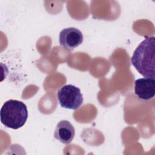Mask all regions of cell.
<instances>
[{
	"label": "cell",
	"instance_id": "1",
	"mask_svg": "<svg viewBox=\"0 0 155 155\" xmlns=\"http://www.w3.org/2000/svg\"><path fill=\"white\" fill-rule=\"evenodd\" d=\"M131 62L144 78H155V37L145 38L134 50Z\"/></svg>",
	"mask_w": 155,
	"mask_h": 155
},
{
	"label": "cell",
	"instance_id": "2",
	"mask_svg": "<svg viewBox=\"0 0 155 155\" xmlns=\"http://www.w3.org/2000/svg\"><path fill=\"white\" fill-rule=\"evenodd\" d=\"M0 119L1 123L7 128L14 130L21 128L28 119L26 105L14 99L5 102L0 111Z\"/></svg>",
	"mask_w": 155,
	"mask_h": 155
},
{
	"label": "cell",
	"instance_id": "3",
	"mask_svg": "<svg viewBox=\"0 0 155 155\" xmlns=\"http://www.w3.org/2000/svg\"><path fill=\"white\" fill-rule=\"evenodd\" d=\"M59 105L64 108L78 109L83 103V96L80 89L71 84L62 86L57 91Z\"/></svg>",
	"mask_w": 155,
	"mask_h": 155
},
{
	"label": "cell",
	"instance_id": "4",
	"mask_svg": "<svg viewBox=\"0 0 155 155\" xmlns=\"http://www.w3.org/2000/svg\"><path fill=\"white\" fill-rule=\"evenodd\" d=\"M83 35L78 28L68 27L62 30L59 33V41L61 46L68 50H73L83 42Z\"/></svg>",
	"mask_w": 155,
	"mask_h": 155
},
{
	"label": "cell",
	"instance_id": "5",
	"mask_svg": "<svg viewBox=\"0 0 155 155\" xmlns=\"http://www.w3.org/2000/svg\"><path fill=\"white\" fill-rule=\"evenodd\" d=\"M134 92L142 101L153 99L155 94L154 78H143L136 79L134 83Z\"/></svg>",
	"mask_w": 155,
	"mask_h": 155
},
{
	"label": "cell",
	"instance_id": "6",
	"mask_svg": "<svg viewBox=\"0 0 155 155\" xmlns=\"http://www.w3.org/2000/svg\"><path fill=\"white\" fill-rule=\"evenodd\" d=\"M75 130L73 125L67 120H61L56 125L54 137L64 144H69L73 139Z\"/></svg>",
	"mask_w": 155,
	"mask_h": 155
}]
</instances>
